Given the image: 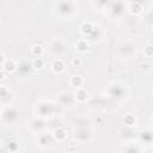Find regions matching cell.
I'll use <instances>...</instances> for the list:
<instances>
[{"label":"cell","mask_w":153,"mask_h":153,"mask_svg":"<svg viewBox=\"0 0 153 153\" xmlns=\"http://www.w3.org/2000/svg\"><path fill=\"white\" fill-rule=\"evenodd\" d=\"M87 98H88V93H87V91H86L85 88H82V87L76 88V91L74 92V99H75L76 102H79V103L86 102Z\"/></svg>","instance_id":"cell-3"},{"label":"cell","mask_w":153,"mask_h":153,"mask_svg":"<svg viewBox=\"0 0 153 153\" xmlns=\"http://www.w3.org/2000/svg\"><path fill=\"white\" fill-rule=\"evenodd\" d=\"M6 93H7V87H6V86H4V85H2V86H1V87H0V94H1V97H2V98H4V97H5V96H6Z\"/></svg>","instance_id":"cell-15"},{"label":"cell","mask_w":153,"mask_h":153,"mask_svg":"<svg viewBox=\"0 0 153 153\" xmlns=\"http://www.w3.org/2000/svg\"><path fill=\"white\" fill-rule=\"evenodd\" d=\"M75 48L80 53H86L90 50V43L86 41V39H79L76 43H75Z\"/></svg>","instance_id":"cell-8"},{"label":"cell","mask_w":153,"mask_h":153,"mask_svg":"<svg viewBox=\"0 0 153 153\" xmlns=\"http://www.w3.org/2000/svg\"><path fill=\"white\" fill-rule=\"evenodd\" d=\"M53 137H54V140L55 141H57V142H62V141H65L66 139H67V131L63 129V128H56L54 131H53Z\"/></svg>","instance_id":"cell-4"},{"label":"cell","mask_w":153,"mask_h":153,"mask_svg":"<svg viewBox=\"0 0 153 153\" xmlns=\"http://www.w3.org/2000/svg\"><path fill=\"white\" fill-rule=\"evenodd\" d=\"M94 31V25L91 23V22H84L81 25H80V32L85 36H90L92 32Z\"/></svg>","instance_id":"cell-5"},{"label":"cell","mask_w":153,"mask_h":153,"mask_svg":"<svg viewBox=\"0 0 153 153\" xmlns=\"http://www.w3.org/2000/svg\"><path fill=\"white\" fill-rule=\"evenodd\" d=\"M31 54L35 57H42L44 54V48L41 44H35L31 47Z\"/></svg>","instance_id":"cell-10"},{"label":"cell","mask_w":153,"mask_h":153,"mask_svg":"<svg viewBox=\"0 0 153 153\" xmlns=\"http://www.w3.org/2000/svg\"><path fill=\"white\" fill-rule=\"evenodd\" d=\"M123 122H124V124H127V126H134V124L136 123V117H135L133 114H127V115H124V117H123Z\"/></svg>","instance_id":"cell-11"},{"label":"cell","mask_w":153,"mask_h":153,"mask_svg":"<svg viewBox=\"0 0 153 153\" xmlns=\"http://www.w3.org/2000/svg\"><path fill=\"white\" fill-rule=\"evenodd\" d=\"M68 153H74V152H68Z\"/></svg>","instance_id":"cell-17"},{"label":"cell","mask_w":153,"mask_h":153,"mask_svg":"<svg viewBox=\"0 0 153 153\" xmlns=\"http://www.w3.org/2000/svg\"><path fill=\"white\" fill-rule=\"evenodd\" d=\"M69 84H71L72 86L76 87V88H80V87L82 86V84H84V78H82L81 75H79V74H74V75L71 76Z\"/></svg>","instance_id":"cell-7"},{"label":"cell","mask_w":153,"mask_h":153,"mask_svg":"<svg viewBox=\"0 0 153 153\" xmlns=\"http://www.w3.org/2000/svg\"><path fill=\"white\" fill-rule=\"evenodd\" d=\"M152 126H153V118H152Z\"/></svg>","instance_id":"cell-16"},{"label":"cell","mask_w":153,"mask_h":153,"mask_svg":"<svg viewBox=\"0 0 153 153\" xmlns=\"http://www.w3.org/2000/svg\"><path fill=\"white\" fill-rule=\"evenodd\" d=\"M44 65H45V62H44L43 57H33V60L31 61V67H32L33 69H36V71L43 69Z\"/></svg>","instance_id":"cell-9"},{"label":"cell","mask_w":153,"mask_h":153,"mask_svg":"<svg viewBox=\"0 0 153 153\" xmlns=\"http://www.w3.org/2000/svg\"><path fill=\"white\" fill-rule=\"evenodd\" d=\"M143 55L147 57H152L153 56V45L152 44H147L143 48Z\"/></svg>","instance_id":"cell-12"},{"label":"cell","mask_w":153,"mask_h":153,"mask_svg":"<svg viewBox=\"0 0 153 153\" xmlns=\"http://www.w3.org/2000/svg\"><path fill=\"white\" fill-rule=\"evenodd\" d=\"M71 63H72V66H73V67H80V66L82 65V60H81L80 57L75 56V57H73V59H72Z\"/></svg>","instance_id":"cell-14"},{"label":"cell","mask_w":153,"mask_h":153,"mask_svg":"<svg viewBox=\"0 0 153 153\" xmlns=\"http://www.w3.org/2000/svg\"><path fill=\"white\" fill-rule=\"evenodd\" d=\"M142 5H141V2H139V1H133V2H129V7H128V11L131 13V14H134V16H137V14H140L141 12H142Z\"/></svg>","instance_id":"cell-6"},{"label":"cell","mask_w":153,"mask_h":153,"mask_svg":"<svg viewBox=\"0 0 153 153\" xmlns=\"http://www.w3.org/2000/svg\"><path fill=\"white\" fill-rule=\"evenodd\" d=\"M7 148H8L11 152H16V151L18 149V143H17V141H14V140L8 141V143H7Z\"/></svg>","instance_id":"cell-13"},{"label":"cell","mask_w":153,"mask_h":153,"mask_svg":"<svg viewBox=\"0 0 153 153\" xmlns=\"http://www.w3.org/2000/svg\"><path fill=\"white\" fill-rule=\"evenodd\" d=\"M50 67H51V71L56 74H60V73L65 72V69H66V65L62 59H54L50 63Z\"/></svg>","instance_id":"cell-1"},{"label":"cell","mask_w":153,"mask_h":153,"mask_svg":"<svg viewBox=\"0 0 153 153\" xmlns=\"http://www.w3.org/2000/svg\"><path fill=\"white\" fill-rule=\"evenodd\" d=\"M17 67H18V65H17V62H16L13 59H7V60L1 65V69L5 71V72H7V73L14 72V71L17 69Z\"/></svg>","instance_id":"cell-2"}]
</instances>
